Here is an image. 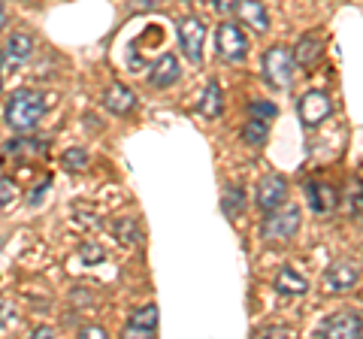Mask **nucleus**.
<instances>
[{
	"mask_svg": "<svg viewBox=\"0 0 363 339\" xmlns=\"http://www.w3.org/2000/svg\"><path fill=\"white\" fill-rule=\"evenodd\" d=\"M82 257H85V264H100V261H104V248L85 243L82 245Z\"/></svg>",
	"mask_w": 363,
	"mask_h": 339,
	"instance_id": "obj_26",
	"label": "nucleus"
},
{
	"mask_svg": "<svg viewBox=\"0 0 363 339\" xmlns=\"http://www.w3.org/2000/svg\"><path fill=\"white\" fill-rule=\"evenodd\" d=\"M179 43H182V52L191 64H200L203 58V46H206V25L194 16H185L179 18Z\"/></svg>",
	"mask_w": 363,
	"mask_h": 339,
	"instance_id": "obj_3",
	"label": "nucleus"
},
{
	"mask_svg": "<svg viewBox=\"0 0 363 339\" xmlns=\"http://www.w3.org/2000/svg\"><path fill=\"white\" fill-rule=\"evenodd\" d=\"M118 240L124 243V245H136L140 243V230H136V224L130 221V218H124V221H118Z\"/></svg>",
	"mask_w": 363,
	"mask_h": 339,
	"instance_id": "obj_24",
	"label": "nucleus"
},
{
	"mask_svg": "<svg viewBox=\"0 0 363 339\" xmlns=\"http://www.w3.org/2000/svg\"><path fill=\"white\" fill-rule=\"evenodd\" d=\"M13 191H16V185H13V182H0V209L13 203V197H16Z\"/></svg>",
	"mask_w": 363,
	"mask_h": 339,
	"instance_id": "obj_27",
	"label": "nucleus"
},
{
	"mask_svg": "<svg viewBox=\"0 0 363 339\" xmlns=\"http://www.w3.org/2000/svg\"><path fill=\"white\" fill-rule=\"evenodd\" d=\"M179 61H176V55H164L161 61H157L155 67H152V73H149V82L155 85V88H169L179 79Z\"/></svg>",
	"mask_w": 363,
	"mask_h": 339,
	"instance_id": "obj_13",
	"label": "nucleus"
},
{
	"mask_svg": "<svg viewBox=\"0 0 363 339\" xmlns=\"http://www.w3.org/2000/svg\"><path fill=\"white\" fill-rule=\"evenodd\" d=\"M200 116H206V118H218L221 116V109H224V94H221V88H218V82H212L206 85V91H203V97H200Z\"/></svg>",
	"mask_w": 363,
	"mask_h": 339,
	"instance_id": "obj_15",
	"label": "nucleus"
},
{
	"mask_svg": "<svg viewBox=\"0 0 363 339\" xmlns=\"http://www.w3.org/2000/svg\"><path fill=\"white\" fill-rule=\"evenodd\" d=\"M360 279V264L357 261H336L324 273V288L330 294H345L357 285Z\"/></svg>",
	"mask_w": 363,
	"mask_h": 339,
	"instance_id": "obj_7",
	"label": "nucleus"
},
{
	"mask_svg": "<svg viewBox=\"0 0 363 339\" xmlns=\"http://www.w3.org/2000/svg\"><path fill=\"white\" fill-rule=\"evenodd\" d=\"M345 206H348L351 216H357V212H363V182H360V179H351V182H348Z\"/></svg>",
	"mask_w": 363,
	"mask_h": 339,
	"instance_id": "obj_22",
	"label": "nucleus"
},
{
	"mask_svg": "<svg viewBox=\"0 0 363 339\" xmlns=\"http://www.w3.org/2000/svg\"><path fill=\"white\" fill-rule=\"evenodd\" d=\"M297 230H300V209L297 206H288L285 212L272 209V216H267V221H264V240H269V243H276V240L285 243Z\"/></svg>",
	"mask_w": 363,
	"mask_h": 339,
	"instance_id": "obj_5",
	"label": "nucleus"
},
{
	"mask_svg": "<svg viewBox=\"0 0 363 339\" xmlns=\"http://www.w3.org/2000/svg\"><path fill=\"white\" fill-rule=\"evenodd\" d=\"M45 143L40 140H13L6 145V155H43Z\"/></svg>",
	"mask_w": 363,
	"mask_h": 339,
	"instance_id": "obj_21",
	"label": "nucleus"
},
{
	"mask_svg": "<svg viewBox=\"0 0 363 339\" xmlns=\"http://www.w3.org/2000/svg\"><path fill=\"white\" fill-rule=\"evenodd\" d=\"M33 336H40V339H49V336H55L49 327H40V330H33Z\"/></svg>",
	"mask_w": 363,
	"mask_h": 339,
	"instance_id": "obj_30",
	"label": "nucleus"
},
{
	"mask_svg": "<svg viewBox=\"0 0 363 339\" xmlns=\"http://www.w3.org/2000/svg\"><path fill=\"white\" fill-rule=\"evenodd\" d=\"M6 25V6H4V0H0V28Z\"/></svg>",
	"mask_w": 363,
	"mask_h": 339,
	"instance_id": "obj_31",
	"label": "nucleus"
},
{
	"mask_svg": "<svg viewBox=\"0 0 363 339\" xmlns=\"http://www.w3.org/2000/svg\"><path fill=\"white\" fill-rule=\"evenodd\" d=\"M218 55L224 61H233V64H240L248 55V40H245V33L240 30V25L224 21V25L218 28Z\"/></svg>",
	"mask_w": 363,
	"mask_h": 339,
	"instance_id": "obj_6",
	"label": "nucleus"
},
{
	"mask_svg": "<svg viewBox=\"0 0 363 339\" xmlns=\"http://www.w3.org/2000/svg\"><path fill=\"white\" fill-rule=\"evenodd\" d=\"M221 209H224L227 218H240L242 209H245V194L240 188H227V194L221 200Z\"/></svg>",
	"mask_w": 363,
	"mask_h": 339,
	"instance_id": "obj_20",
	"label": "nucleus"
},
{
	"mask_svg": "<svg viewBox=\"0 0 363 339\" xmlns=\"http://www.w3.org/2000/svg\"><path fill=\"white\" fill-rule=\"evenodd\" d=\"M61 161H64L67 170L79 173V170H85V167H88V152H85V149H67Z\"/></svg>",
	"mask_w": 363,
	"mask_h": 339,
	"instance_id": "obj_23",
	"label": "nucleus"
},
{
	"mask_svg": "<svg viewBox=\"0 0 363 339\" xmlns=\"http://www.w3.org/2000/svg\"><path fill=\"white\" fill-rule=\"evenodd\" d=\"M236 13H240V21L245 28H252L255 33H267L269 30V16L260 0H240L236 4Z\"/></svg>",
	"mask_w": 363,
	"mask_h": 339,
	"instance_id": "obj_11",
	"label": "nucleus"
},
{
	"mask_svg": "<svg viewBox=\"0 0 363 339\" xmlns=\"http://www.w3.org/2000/svg\"><path fill=\"white\" fill-rule=\"evenodd\" d=\"M306 200H309V209L318 212V216H330V212L339 206V194L324 182H309L306 185Z\"/></svg>",
	"mask_w": 363,
	"mask_h": 339,
	"instance_id": "obj_10",
	"label": "nucleus"
},
{
	"mask_svg": "<svg viewBox=\"0 0 363 339\" xmlns=\"http://www.w3.org/2000/svg\"><path fill=\"white\" fill-rule=\"evenodd\" d=\"M297 112H300V124L303 128H318L324 118H330L333 112V104H330V94L327 91H306L297 104Z\"/></svg>",
	"mask_w": 363,
	"mask_h": 339,
	"instance_id": "obj_4",
	"label": "nucleus"
},
{
	"mask_svg": "<svg viewBox=\"0 0 363 339\" xmlns=\"http://www.w3.org/2000/svg\"><path fill=\"white\" fill-rule=\"evenodd\" d=\"M248 112H252L255 118H260V121H269V118H276V116H279L276 104H264V100H255V104L248 106Z\"/></svg>",
	"mask_w": 363,
	"mask_h": 339,
	"instance_id": "obj_25",
	"label": "nucleus"
},
{
	"mask_svg": "<svg viewBox=\"0 0 363 339\" xmlns=\"http://www.w3.org/2000/svg\"><path fill=\"white\" fill-rule=\"evenodd\" d=\"M82 336H91V339H100V336H106L104 330H100V327H85L82 330Z\"/></svg>",
	"mask_w": 363,
	"mask_h": 339,
	"instance_id": "obj_29",
	"label": "nucleus"
},
{
	"mask_svg": "<svg viewBox=\"0 0 363 339\" xmlns=\"http://www.w3.org/2000/svg\"><path fill=\"white\" fill-rule=\"evenodd\" d=\"M104 104L109 112H116V116H128V112L136 106V97L128 85H121V82H112L106 88V97H104Z\"/></svg>",
	"mask_w": 363,
	"mask_h": 339,
	"instance_id": "obj_12",
	"label": "nucleus"
},
{
	"mask_svg": "<svg viewBox=\"0 0 363 339\" xmlns=\"http://www.w3.org/2000/svg\"><path fill=\"white\" fill-rule=\"evenodd\" d=\"M285 197H288V182H285V176H279V173H269L264 182L257 185V206L264 212L279 209L281 203H285Z\"/></svg>",
	"mask_w": 363,
	"mask_h": 339,
	"instance_id": "obj_9",
	"label": "nucleus"
},
{
	"mask_svg": "<svg viewBox=\"0 0 363 339\" xmlns=\"http://www.w3.org/2000/svg\"><path fill=\"white\" fill-rule=\"evenodd\" d=\"M321 52H324L321 40H315V37H303V40L297 43V52H291V55H294V61H297V64L309 67V64H315L318 58H321Z\"/></svg>",
	"mask_w": 363,
	"mask_h": 339,
	"instance_id": "obj_17",
	"label": "nucleus"
},
{
	"mask_svg": "<svg viewBox=\"0 0 363 339\" xmlns=\"http://www.w3.org/2000/svg\"><path fill=\"white\" fill-rule=\"evenodd\" d=\"M276 291L279 294H291V297H300V294L309 291V282H306L300 273H294L291 267H285L281 273L276 276Z\"/></svg>",
	"mask_w": 363,
	"mask_h": 339,
	"instance_id": "obj_16",
	"label": "nucleus"
},
{
	"mask_svg": "<svg viewBox=\"0 0 363 339\" xmlns=\"http://www.w3.org/2000/svg\"><path fill=\"white\" fill-rule=\"evenodd\" d=\"M133 4H136V6H155L157 0H133Z\"/></svg>",
	"mask_w": 363,
	"mask_h": 339,
	"instance_id": "obj_32",
	"label": "nucleus"
},
{
	"mask_svg": "<svg viewBox=\"0 0 363 339\" xmlns=\"http://www.w3.org/2000/svg\"><path fill=\"white\" fill-rule=\"evenodd\" d=\"M264 79L272 88H291L294 82V55L285 46H272L264 55Z\"/></svg>",
	"mask_w": 363,
	"mask_h": 339,
	"instance_id": "obj_2",
	"label": "nucleus"
},
{
	"mask_svg": "<svg viewBox=\"0 0 363 339\" xmlns=\"http://www.w3.org/2000/svg\"><path fill=\"white\" fill-rule=\"evenodd\" d=\"M0 85H4V79H0Z\"/></svg>",
	"mask_w": 363,
	"mask_h": 339,
	"instance_id": "obj_33",
	"label": "nucleus"
},
{
	"mask_svg": "<svg viewBox=\"0 0 363 339\" xmlns=\"http://www.w3.org/2000/svg\"><path fill=\"white\" fill-rule=\"evenodd\" d=\"M157 330V306H145L140 312H133V318L128 324L130 336H152Z\"/></svg>",
	"mask_w": 363,
	"mask_h": 339,
	"instance_id": "obj_14",
	"label": "nucleus"
},
{
	"mask_svg": "<svg viewBox=\"0 0 363 339\" xmlns=\"http://www.w3.org/2000/svg\"><path fill=\"white\" fill-rule=\"evenodd\" d=\"M45 116V100L40 91H30V88H21L9 97L6 104V124L13 130H30L37 128L40 118Z\"/></svg>",
	"mask_w": 363,
	"mask_h": 339,
	"instance_id": "obj_1",
	"label": "nucleus"
},
{
	"mask_svg": "<svg viewBox=\"0 0 363 339\" xmlns=\"http://www.w3.org/2000/svg\"><path fill=\"white\" fill-rule=\"evenodd\" d=\"M33 52V37L30 33H13L9 37V43H6V55L9 58H28V55Z\"/></svg>",
	"mask_w": 363,
	"mask_h": 339,
	"instance_id": "obj_19",
	"label": "nucleus"
},
{
	"mask_svg": "<svg viewBox=\"0 0 363 339\" xmlns=\"http://www.w3.org/2000/svg\"><path fill=\"white\" fill-rule=\"evenodd\" d=\"M206 4L215 9V13H233L240 0H206Z\"/></svg>",
	"mask_w": 363,
	"mask_h": 339,
	"instance_id": "obj_28",
	"label": "nucleus"
},
{
	"mask_svg": "<svg viewBox=\"0 0 363 339\" xmlns=\"http://www.w3.org/2000/svg\"><path fill=\"white\" fill-rule=\"evenodd\" d=\"M267 133H269V121H260V118H248V124L242 128V140L248 145H264L267 143Z\"/></svg>",
	"mask_w": 363,
	"mask_h": 339,
	"instance_id": "obj_18",
	"label": "nucleus"
},
{
	"mask_svg": "<svg viewBox=\"0 0 363 339\" xmlns=\"http://www.w3.org/2000/svg\"><path fill=\"white\" fill-rule=\"evenodd\" d=\"M321 336H330V339H354L363 333V321L360 315L354 312H336L333 318H327L321 324V330H318Z\"/></svg>",
	"mask_w": 363,
	"mask_h": 339,
	"instance_id": "obj_8",
	"label": "nucleus"
}]
</instances>
